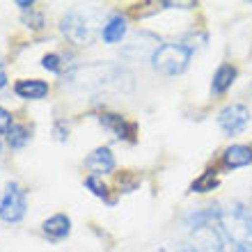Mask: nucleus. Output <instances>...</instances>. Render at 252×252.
I'll return each instance as SVG.
<instances>
[{
  "instance_id": "nucleus-6",
  "label": "nucleus",
  "mask_w": 252,
  "mask_h": 252,
  "mask_svg": "<svg viewBox=\"0 0 252 252\" xmlns=\"http://www.w3.org/2000/svg\"><path fill=\"white\" fill-rule=\"evenodd\" d=\"M252 122V113L246 103H227L218 113V126L227 138H236L241 133H246V128Z\"/></svg>"
},
{
  "instance_id": "nucleus-26",
  "label": "nucleus",
  "mask_w": 252,
  "mask_h": 252,
  "mask_svg": "<svg viewBox=\"0 0 252 252\" xmlns=\"http://www.w3.org/2000/svg\"><path fill=\"white\" fill-rule=\"evenodd\" d=\"M248 211H250V218H252V199L248 202Z\"/></svg>"
},
{
  "instance_id": "nucleus-8",
  "label": "nucleus",
  "mask_w": 252,
  "mask_h": 252,
  "mask_svg": "<svg viewBox=\"0 0 252 252\" xmlns=\"http://www.w3.org/2000/svg\"><path fill=\"white\" fill-rule=\"evenodd\" d=\"M218 218H220V206H204V209H195V211L186 213L184 216V227H186L190 234H199V232H206L211 227L218 225Z\"/></svg>"
},
{
  "instance_id": "nucleus-27",
  "label": "nucleus",
  "mask_w": 252,
  "mask_h": 252,
  "mask_svg": "<svg viewBox=\"0 0 252 252\" xmlns=\"http://www.w3.org/2000/svg\"><path fill=\"white\" fill-rule=\"evenodd\" d=\"M0 152H2V142H0Z\"/></svg>"
},
{
  "instance_id": "nucleus-15",
  "label": "nucleus",
  "mask_w": 252,
  "mask_h": 252,
  "mask_svg": "<svg viewBox=\"0 0 252 252\" xmlns=\"http://www.w3.org/2000/svg\"><path fill=\"white\" fill-rule=\"evenodd\" d=\"M41 232L44 236L51 241H64L69 234H71V218L66 216V213H55L51 218H46L41 222Z\"/></svg>"
},
{
  "instance_id": "nucleus-23",
  "label": "nucleus",
  "mask_w": 252,
  "mask_h": 252,
  "mask_svg": "<svg viewBox=\"0 0 252 252\" xmlns=\"http://www.w3.org/2000/svg\"><path fill=\"white\" fill-rule=\"evenodd\" d=\"M7 85H9V78H7V66H5V62L0 60V92H2Z\"/></svg>"
},
{
  "instance_id": "nucleus-5",
  "label": "nucleus",
  "mask_w": 252,
  "mask_h": 252,
  "mask_svg": "<svg viewBox=\"0 0 252 252\" xmlns=\"http://www.w3.org/2000/svg\"><path fill=\"white\" fill-rule=\"evenodd\" d=\"M28 213V192L16 181H9L0 197V220L7 225H19Z\"/></svg>"
},
{
  "instance_id": "nucleus-11",
  "label": "nucleus",
  "mask_w": 252,
  "mask_h": 252,
  "mask_svg": "<svg viewBox=\"0 0 252 252\" xmlns=\"http://www.w3.org/2000/svg\"><path fill=\"white\" fill-rule=\"evenodd\" d=\"M51 92V85L41 78H21L14 83V94L26 101H41Z\"/></svg>"
},
{
  "instance_id": "nucleus-7",
  "label": "nucleus",
  "mask_w": 252,
  "mask_h": 252,
  "mask_svg": "<svg viewBox=\"0 0 252 252\" xmlns=\"http://www.w3.org/2000/svg\"><path fill=\"white\" fill-rule=\"evenodd\" d=\"M163 41L156 37L154 32H147V30H140V32L133 34V39L122 48V55H124L126 60H145L149 58L152 60L154 51L160 46Z\"/></svg>"
},
{
  "instance_id": "nucleus-9",
  "label": "nucleus",
  "mask_w": 252,
  "mask_h": 252,
  "mask_svg": "<svg viewBox=\"0 0 252 252\" xmlns=\"http://www.w3.org/2000/svg\"><path fill=\"white\" fill-rule=\"evenodd\" d=\"M99 124L103 128H108L117 140L135 142V135H138V124L135 122H128L126 117L115 115V113H103V115H99Z\"/></svg>"
},
{
  "instance_id": "nucleus-20",
  "label": "nucleus",
  "mask_w": 252,
  "mask_h": 252,
  "mask_svg": "<svg viewBox=\"0 0 252 252\" xmlns=\"http://www.w3.org/2000/svg\"><path fill=\"white\" fill-rule=\"evenodd\" d=\"M23 23H26L30 30H41L44 28V14L37 12V9H30V12H23Z\"/></svg>"
},
{
  "instance_id": "nucleus-14",
  "label": "nucleus",
  "mask_w": 252,
  "mask_h": 252,
  "mask_svg": "<svg viewBox=\"0 0 252 252\" xmlns=\"http://www.w3.org/2000/svg\"><path fill=\"white\" fill-rule=\"evenodd\" d=\"M126 32H128V19L124 14H110L103 28H101V39H103V44L113 46V44L124 41Z\"/></svg>"
},
{
  "instance_id": "nucleus-10",
  "label": "nucleus",
  "mask_w": 252,
  "mask_h": 252,
  "mask_svg": "<svg viewBox=\"0 0 252 252\" xmlns=\"http://www.w3.org/2000/svg\"><path fill=\"white\" fill-rule=\"evenodd\" d=\"M85 167L94 177H103V174L115 172L117 160H115V154L110 152V147H96L85 156Z\"/></svg>"
},
{
  "instance_id": "nucleus-4",
  "label": "nucleus",
  "mask_w": 252,
  "mask_h": 252,
  "mask_svg": "<svg viewBox=\"0 0 252 252\" xmlns=\"http://www.w3.org/2000/svg\"><path fill=\"white\" fill-rule=\"evenodd\" d=\"M60 32L73 46H92L96 39V30L80 12L71 9L60 19Z\"/></svg>"
},
{
  "instance_id": "nucleus-24",
  "label": "nucleus",
  "mask_w": 252,
  "mask_h": 252,
  "mask_svg": "<svg viewBox=\"0 0 252 252\" xmlns=\"http://www.w3.org/2000/svg\"><path fill=\"white\" fill-rule=\"evenodd\" d=\"M177 252H206V250H202L199 246H184V248H179Z\"/></svg>"
},
{
  "instance_id": "nucleus-2",
  "label": "nucleus",
  "mask_w": 252,
  "mask_h": 252,
  "mask_svg": "<svg viewBox=\"0 0 252 252\" xmlns=\"http://www.w3.org/2000/svg\"><path fill=\"white\" fill-rule=\"evenodd\" d=\"M218 229L225 239L227 248L252 252V218L248 211V204L232 202L225 209H220Z\"/></svg>"
},
{
  "instance_id": "nucleus-17",
  "label": "nucleus",
  "mask_w": 252,
  "mask_h": 252,
  "mask_svg": "<svg viewBox=\"0 0 252 252\" xmlns=\"http://www.w3.org/2000/svg\"><path fill=\"white\" fill-rule=\"evenodd\" d=\"M218 184H220L218 170H206L190 184V192H211L218 188Z\"/></svg>"
},
{
  "instance_id": "nucleus-22",
  "label": "nucleus",
  "mask_w": 252,
  "mask_h": 252,
  "mask_svg": "<svg viewBox=\"0 0 252 252\" xmlns=\"http://www.w3.org/2000/svg\"><path fill=\"white\" fill-rule=\"evenodd\" d=\"M53 135L58 142H66V138H69V126H66V122H55L53 126Z\"/></svg>"
},
{
  "instance_id": "nucleus-3",
  "label": "nucleus",
  "mask_w": 252,
  "mask_h": 252,
  "mask_svg": "<svg viewBox=\"0 0 252 252\" xmlns=\"http://www.w3.org/2000/svg\"><path fill=\"white\" fill-rule=\"evenodd\" d=\"M192 55H195V48L188 46L186 41H163L152 55V69L165 78H172V76H181V73L188 69Z\"/></svg>"
},
{
  "instance_id": "nucleus-1",
  "label": "nucleus",
  "mask_w": 252,
  "mask_h": 252,
  "mask_svg": "<svg viewBox=\"0 0 252 252\" xmlns=\"http://www.w3.org/2000/svg\"><path fill=\"white\" fill-rule=\"evenodd\" d=\"M83 94H103V92H131V76L113 62H94V64L76 66L66 73L64 85Z\"/></svg>"
},
{
  "instance_id": "nucleus-12",
  "label": "nucleus",
  "mask_w": 252,
  "mask_h": 252,
  "mask_svg": "<svg viewBox=\"0 0 252 252\" xmlns=\"http://www.w3.org/2000/svg\"><path fill=\"white\" fill-rule=\"evenodd\" d=\"M252 163V147L250 145H229L220 156L222 170H241Z\"/></svg>"
},
{
  "instance_id": "nucleus-18",
  "label": "nucleus",
  "mask_w": 252,
  "mask_h": 252,
  "mask_svg": "<svg viewBox=\"0 0 252 252\" xmlns=\"http://www.w3.org/2000/svg\"><path fill=\"white\" fill-rule=\"evenodd\" d=\"M85 188L90 192H92L94 197H99V199H106L108 204H115V199L110 197V188L103 184V179L101 177H94V174H87L85 177Z\"/></svg>"
},
{
  "instance_id": "nucleus-21",
  "label": "nucleus",
  "mask_w": 252,
  "mask_h": 252,
  "mask_svg": "<svg viewBox=\"0 0 252 252\" xmlns=\"http://www.w3.org/2000/svg\"><path fill=\"white\" fill-rule=\"evenodd\" d=\"M14 126V120H12V113L7 110V108L0 106V135H7L9 128Z\"/></svg>"
},
{
  "instance_id": "nucleus-25",
  "label": "nucleus",
  "mask_w": 252,
  "mask_h": 252,
  "mask_svg": "<svg viewBox=\"0 0 252 252\" xmlns=\"http://www.w3.org/2000/svg\"><path fill=\"white\" fill-rule=\"evenodd\" d=\"M227 252H246V250H239V248H227Z\"/></svg>"
},
{
  "instance_id": "nucleus-19",
  "label": "nucleus",
  "mask_w": 252,
  "mask_h": 252,
  "mask_svg": "<svg viewBox=\"0 0 252 252\" xmlns=\"http://www.w3.org/2000/svg\"><path fill=\"white\" fill-rule=\"evenodd\" d=\"M41 66L55 76H62L66 71V58L62 53H46L41 58Z\"/></svg>"
},
{
  "instance_id": "nucleus-16",
  "label": "nucleus",
  "mask_w": 252,
  "mask_h": 252,
  "mask_svg": "<svg viewBox=\"0 0 252 252\" xmlns=\"http://www.w3.org/2000/svg\"><path fill=\"white\" fill-rule=\"evenodd\" d=\"M30 140H32V128L23 122H14V126L7 133V145L12 149H23Z\"/></svg>"
},
{
  "instance_id": "nucleus-13",
  "label": "nucleus",
  "mask_w": 252,
  "mask_h": 252,
  "mask_svg": "<svg viewBox=\"0 0 252 252\" xmlns=\"http://www.w3.org/2000/svg\"><path fill=\"white\" fill-rule=\"evenodd\" d=\"M239 78V69L232 64V62H222V64L213 71L211 78V94L213 96H222L232 90V85Z\"/></svg>"
}]
</instances>
